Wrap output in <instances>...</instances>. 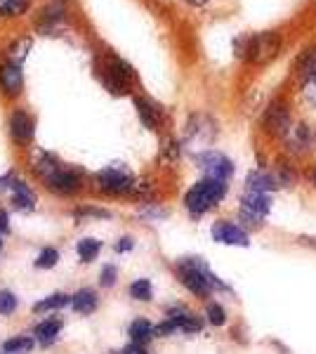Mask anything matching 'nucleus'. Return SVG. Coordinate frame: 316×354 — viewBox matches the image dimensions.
Returning <instances> with one entry per match:
<instances>
[{"instance_id": "obj_1", "label": "nucleus", "mask_w": 316, "mask_h": 354, "mask_svg": "<svg viewBox=\"0 0 316 354\" xmlns=\"http://www.w3.org/2000/svg\"><path fill=\"white\" fill-rule=\"evenodd\" d=\"M281 50V33L279 31H264L250 38H241L236 43V55L241 59L252 62V64H264L274 59Z\"/></svg>"}, {"instance_id": "obj_2", "label": "nucleus", "mask_w": 316, "mask_h": 354, "mask_svg": "<svg viewBox=\"0 0 316 354\" xmlns=\"http://www.w3.org/2000/svg\"><path fill=\"white\" fill-rule=\"evenodd\" d=\"M227 194V182L222 180H212V177H205V180L196 182L192 189L187 192L185 196V205L192 215H203L205 210H210L215 203H220Z\"/></svg>"}, {"instance_id": "obj_3", "label": "nucleus", "mask_w": 316, "mask_h": 354, "mask_svg": "<svg viewBox=\"0 0 316 354\" xmlns=\"http://www.w3.org/2000/svg\"><path fill=\"white\" fill-rule=\"evenodd\" d=\"M135 78L132 73V66L128 62H123L120 57H109L106 64H104V73H102V81L113 95H125Z\"/></svg>"}, {"instance_id": "obj_4", "label": "nucleus", "mask_w": 316, "mask_h": 354, "mask_svg": "<svg viewBox=\"0 0 316 354\" xmlns=\"http://www.w3.org/2000/svg\"><path fill=\"white\" fill-rule=\"evenodd\" d=\"M196 163H198V168L205 173V177H212V180L227 182L229 177H232V173H234V163L229 161L224 153H220V151H203V153H198Z\"/></svg>"}, {"instance_id": "obj_5", "label": "nucleus", "mask_w": 316, "mask_h": 354, "mask_svg": "<svg viewBox=\"0 0 316 354\" xmlns=\"http://www.w3.org/2000/svg\"><path fill=\"white\" fill-rule=\"evenodd\" d=\"M33 133H36V121L26 109H15L12 116H10V135L19 147H26L28 142L33 140Z\"/></svg>"}, {"instance_id": "obj_6", "label": "nucleus", "mask_w": 316, "mask_h": 354, "mask_svg": "<svg viewBox=\"0 0 316 354\" xmlns=\"http://www.w3.org/2000/svg\"><path fill=\"white\" fill-rule=\"evenodd\" d=\"M97 187L109 194H128L132 189V177L120 168H106L97 173Z\"/></svg>"}, {"instance_id": "obj_7", "label": "nucleus", "mask_w": 316, "mask_h": 354, "mask_svg": "<svg viewBox=\"0 0 316 354\" xmlns=\"http://www.w3.org/2000/svg\"><path fill=\"white\" fill-rule=\"evenodd\" d=\"M264 128H267L272 135H279V137L290 133V128H292L290 113L284 102H274V104L267 109V113H264Z\"/></svg>"}, {"instance_id": "obj_8", "label": "nucleus", "mask_w": 316, "mask_h": 354, "mask_svg": "<svg viewBox=\"0 0 316 354\" xmlns=\"http://www.w3.org/2000/svg\"><path fill=\"white\" fill-rule=\"evenodd\" d=\"M21 88H24V73H21V66L19 62H3L0 64V90H3L5 95L15 97L21 93Z\"/></svg>"}, {"instance_id": "obj_9", "label": "nucleus", "mask_w": 316, "mask_h": 354, "mask_svg": "<svg viewBox=\"0 0 316 354\" xmlns=\"http://www.w3.org/2000/svg\"><path fill=\"white\" fill-rule=\"evenodd\" d=\"M212 239H215L217 243H224V245H241V248L250 245L248 234L241 230L239 225H232V222H224V220L212 225Z\"/></svg>"}, {"instance_id": "obj_10", "label": "nucleus", "mask_w": 316, "mask_h": 354, "mask_svg": "<svg viewBox=\"0 0 316 354\" xmlns=\"http://www.w3.org/2000/svg\"><path fill=\"white\" fill-rule=\"evenodd\" d=\"M48 180V187L53 189L55 194H73L80 187V177L73 173V170H55L50 177H45Z\"/></svg>"}, {"instance_id": "obj_11", "label": "nucleus", "mask_w": 316, "mask_h": 354, "mask_svg": "<svg viewBox=\"0 0 316 354\" xmlns=\"http://www.w3.org/2000/svg\"><path fill=\"white\" fill-rule=\"evenodd\" d=\"M269 208H272V198L262 192H248L241 198V210H245V213L255 215L260 220L269 213Z\"/></svg>"}, {"instance_id": "obj_12", "label": "nucleus", "mask_w": 316, "mask_h": 354, "mask_svg": "<svg viewBox=\"0 0 316 354\" xmlns=\"http://www.w3.org/2000/svg\"><path fill=\"white\" fill-rule=\"evenodd\" d=\"M64 15H66L64 8H59V5H50V8H45L38 17V31L53 33L57 26L64 24Z\"/></svg>"}, {"instance_id": "obj_13", "label": "nucleus", "mask_w": 316, "mask_h": 354, "mask_svg": "<svg viewBox=\"0 0 316 354\" xmlns=\"http://www.w3.org/2000/svg\"><path fill=\"white\" fill-rule=\"evenodd\" d=\"M295 68H297V76L302 78V83L314 81L316 78V48L304 50V53L297 57Z\"/></svg>"}, {"instance_id": "obj_14", "label": "nucleus", "mask_w": 316, "mask_h": 354, "mask_svg": "<svg viewBox=\"0 0 316 354\" xmlns=\"http://www.w3.org/2000/svg\"><path fill=\"white\" fill-rule=\"evenodd\" d=\"M12 203L17 205L19 210H33L36 208V194H33L24 182H12Z\"/></svg>"}, {"instance_id": "obj_15", "label": "nucleus", "mask_w": 316, "mask_h": 354, "mask_svg": "<svg viewBox=\"0 0 316 354\" xmlns=\"http://www.w3.org/2000/svg\"><path fill=\"white\" fill-rule=\"evenodd\" d=\"M156 335V326H151V324L147 322V319H137V322L130 324V340L132 345H147L149 340Z\"/></svg>"}, {"instance_id": "obj_16", "label": "nucleus", "mask_w": 316, "mask_h": 354, "mask_svg": "<svg viewBox=\"0 0 316 354\" xmlns=\"http://www.w3.org/2000/svg\"><path fill=\"white\" fill-rule=\"evenodd\" d=\"M245 185H248V192H269V189H277V177L274 175H267L262 173V170H252L248 175V180H245Z\"/></svg>"}, {"instance_id": "obj_17", "label": "nucleus", "mask_w": 316, "mask_h": 354, "mask_svg": "<svg viewBox=\"0 0 316 354\" xmlns=\"http://www.w3.org/2000/svg\"><path fill=\"white\" fill-rule=\"evenodd\" d=\"M135 106H137V113H140L142 123H145L149 130H156L158 118H160V111L156 109V106H154L149 100H142V97H137L135 100Z\"/></svg>"}, {"instance_id": "obj_18", "label": "nucleus", "mask_w": 316, "mask_h": 354, "mask_svg": "<svg viewBox=\"0 0 316 354\" xmlns=\"http://www.w3.org/2000/svg\"><path fill=\"white\" fill-rule=\"evenodd\" d=\"M62 330V322L59 319H45L43 324H38L36 326V338L40 345H53L57 340V335H59Z\"/></svg>"}, {"instance_id": "obj_19", "label": "nucleus", "mask_w": 316, "mask_h": 354, "mask_svg": "<svg viewBox=\"0 0 316 354\" xmlns=\"http://www.w3.org/2000/svg\"><path fill=\"white\" fill-rule=\"evenodd\" d=\"M71 305H73V310H76L78 314H93L97 310V293H95V290H90V288L78 290V293L73 295Z\"/></svg>"}, {"instance_id": "obj_20", "label": "nucleus", "mask_w": 316, "mask_h": 354, "mask_svg": "<svg viewBox=\"0 0 316 354\" xmlns=\"http://www.w3.org/2000/svg\"><path fill=\"white\" fill-rule=\"evenodd\" d=\"M288 135H290L292 149H307L312 145V130H309V125H292Z\"/></svg>"}, {"instance_id": "obj_21", "label": "nucleus", "mask_w": 316, "mask_h": 354, "mask_svg": "<svg viewBox=\"0 0 316 354\" xmlns=\"http://www.w3.org/2000/svg\"><path fill=\"white\" fill-rule=\"evenodd\" d=\"M71 300H73V298H71V295H66V293H55V295H50V298H45V300L36 302V305H33V312L59 310V307H66Z\"/></svg>"}, {"instance_id": "obj_22", "label": "nucleus", "mask_w": 316, "mask_h": 354, "mask_svg": "<svg viewBox=\"0 0 316 354\" xmlns=\"http://www.w3.org/2000/svg\"><path fill=\"white\" fill-rule=\"evenodd\" d=\"M31 8V0H0V17H21Z\"/></svg>"}, {"instance_id": "obj_23", "label": "nucleus", "mask_w": 316, "mask_h": 354, "mask_svg": "<svg viewBox=\"0 0 316 354\" xmlns=\"http://www.w3.org/2000/svg\"><path fill=\"white\" fill-rule=\"evenodd\" d=\"M76 250H78V258L83 262H93L97 258V253L102 250V243L95 241V239H80Z\"/></svg>"}, {"instance_id": "obj_24", "label": "nucleus", "mask_w": 316, "mask_h": 354, "mask_svg": "<svg viewBox=\"0 0 316 354\" xmlns=\"http://www.w3.org/2000/svg\"><path fill=\"white\" fill-rule=\"evenodd\" d=\"M33 347V338L28 335H19V338H10L3 342V352L5 354H19V352H28Z\"/></svg>"}, {"instance_id": "obj_25", "label": "nucleus", "mask_w": 316, "mask_h": 354, "mask_svg": "<svg viewBox=\"0 0 316 354\" xmlns=\"http://www.w3.org/2000/svg\"><path fill=\"white\" fill-rule=\"evenodd\" d=\"M130 295L135 300H142V302H149L154 298V290H151V281L149 279H137L135 283L130 286Z\"/></svg>"}, {"instance_id": "obj_26", "label": "nucleus", "mask_w": 316, "mask_h": 354, "mask_svg": "<svg viewBox=\"0 0 316 354\" xmlns=\"http://www.w3.org/2000/svg\"><path fill=\"white\" fill-rule=\"evenodd\" d=\"M57 260H59V253H57L55 248H45L36 258V267L38 270H53L57 265Z\"/></svg>"}, {"instance_id": "obj_27", "label": "nucleus", "mask_w": 316, "mask_h": 354, "mask_svg": "<svg viewBox=\"0 0 316 354\" xmlns=\"http://www.w3.org/2000/svg\"><path fill=\"white\" fill-rule=\"evenodd\" d=\"M28 50H31V38H19V41L12 43V48H10V59L21 62L28 55Z\"/></svg>"}, {"instance_id": "obj_28", "label": "nucleus", "mask_w": 316, "mask_h": 354, "mask_svg": "<svg viewBox=\"0 0 316 354\" xmlns=\"http://www.w3.org/2000/svg\"><path fill=\"white\" fill-rule=\"evenodd\" d=\"M205 314H208V322L212 324V326H222V324L227 322V314H224V310L217 305V302H210Z\"/></svg>"}, {"instance_id": "obj_29", "label": "nucleus", "mask_w": 316, "mask_h": 354, "mask_svg": "<svg viewBox=\"0 0 316 354\" xmlns=\"http://www.w3.org/2000/svg\"><path fill=\"white\" fill-rule=\"evenodd\" d=\"M17 310V298L10 290H0V314H12Z\"/></svg>"}, {"instance_id": "obj_30", "label": "nucleus", "mask_w": 316, "mask_h": 354, "mask_svg": "<svg viewBox=\"0 0 316 354\" xmlns=\"http://www.w3.org/2000/svg\"><path fill=\"white\" fill-rule=\"evenodd\" d=\"M116 279H118V270L113 265H106L104 270H102V274H100V283L104 288H111L113 283H116Z\"/></svg>"}, {"instance_id": "obj_31", "label": "nucleus", "mask_w": 316, "mask_h": 354, "mask_svg": "<svg viewBox=\"0 0 316 354\" xmlns=\"http://www.w3.org/2000/svg\"><path fill=\"white\" fill-rule=\"evenodd\" d=\"M175 330H177L175 324H172L170 319H165L163 324H158L156 326V335H170V333H175Z\"/></svg>"}, {"instance_id": "obj_32", "label": "nucleus", "mask_w": 316, "mask_h": 354, "mask_svg": "<svg viewBox=\"0 0 316 354\" xmlns=\"http://www.w3.org/2000/svg\"><path fill=\"white\" fill-rule=\"evenodd\" d=\"M304 95H307V100L316 106V78H314V81L304 83Z\"/></svg>"}, {"instance_id": "obj_33", "label": "nucleus", "mask_w": 316, "mask_h": 354, "mask_svg": "<svg viewBox=\"0 0 316 354\" xmlns=\"http://www.w3.org/2000/svg\"><path fill=\"white\" fill-rule=\"evenodd\" d=\"M10 232V218H8V210H0V234H8Z\"/></svg>"}, {"instance_id": "obj_34", "label": "nucleus", "mask_w": 316, "mask_h": 354, "mask_svg": "<svg viewBox=\"0 0 316 354\" xmlns=\"http://www.w3.org/2000/svg\"><path fill=\"white\" fill-rule=\"evenodd\" d=\"M130 248H132V239H130V236L120 239V241L116 243V250H118V253H125V250H130Z\"/></svg>"}, {"instance_id": "obj_35", "label": "nucleus", "mask_w": 316, "mask_h": 354, "mask_svg": "<svg viewBox=\"0 0 316 354\" xmlns=\"http://www.w3.org/2000/svg\"><path fill=\"white\" fill-rule=\"evenodd\" d=\"M189 5H203V3H208V0H187Z\"/></svg>"}, {"instance_id": "obj_36", "label": "nucleus", "mask_w": 316, "mask_h": 354, "mask_svg": "<svg viewBox=\"0 0 316 354\" xmlns=\"http://www.w3.org/2000/svg\"><path fill=\"white\" fill-rule=\"evenodd\" d=\"M312 182H314V185H316V168L312 170Z\"/></svg>"}, {"instance_id": "obj_37", "label": "nucleus", "mask_w": 316, "mask_h": 354, "mask_svg": "<svg viewBox=\"0 0 316 354\" xmlns=\"http://www.w3.org/2000/svg\"><path fill=\"white\" fill-rule=\"evenodd\" d=\"M137 354H147V352H145V350H142V347H140V352H137Z\"/></svg>"}, {"instance_id": "obj_38", "label": "nucleus", "mask_w": 316, "mask_h": 354, "mask_svg": "<svg viewBox=\"0 0 316 354\" xmlns=\"http://www.w3.org/2000/svg\"><path fill=\"white\" fill-rule=\"evenodd\" d=\"M0 248H3V241H0Z\"/></svg>"}, {"instance_id": "obj_39", "label": "nucleus", "mask_w": 316, "mask_h": 354, "mask_svg": "<svg viewBox=\"0 0 316 354\" xmlns=\"http://www.w3.org/2000/svg\"><path fill=\"white\" fill-rule=\"evenodd\" d=\"M3 354H5V352H3Z\"/></svg>"}]
</instances>
